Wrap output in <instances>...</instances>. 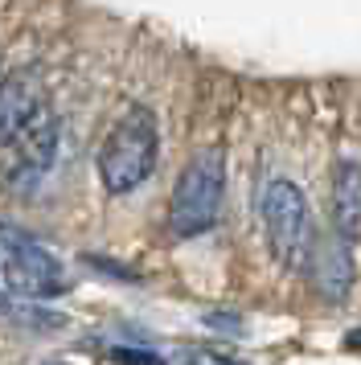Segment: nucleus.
<instances>
[{"label": "nucleus", "mask_w": 361, "mask_h": 365, "mask_svg": "<svg viewBox=\"0 0 361 365\" xmlns=\"http://www.w3.org/2000/svg\"><path fill=\"white\" fill-rule=\"evenodd\" d=\"M41 119V83L29 74H13L0 83V148L21 144V135Z\"/></svg>", "instance_id": "nucleus-6"}, {"label": "nucleus", "mask_w": 361, "mask_h": 365, "mask_svg": "<svg viewBox=\"0 0 361 365\" xmlns=\"http://www.w3.org/2000/svg\"><path fill=\"white\" fill-rule=\"evenodd\" d=\"M161 152V128L148 107H128L98 152V181L107 193H131L152 177Z\"/></svg>", "instance_id": "nucleus-1"}, {"label": "nucleus", "mask_w": 361, "mask_h": 365, "mask_svg": "<svg viewBox=\"0 0 361 365\" xmlns=\"http://www.w3.org/2000/svg\"><path fill=\"white\" fill-rule=\"evenodd\" d=\"M259 217L267 247L283 267H304L312 247V214L308 197L292 181H271L259 197Z\"/></svg>", "instance_id": "nucleus-3"}, {"label": "nucleus", "mask_w": 361, "mask_h": 365, "mask_svg": "<svg viewBox=\"0 0 361 365\" xmlns=\"http://www.w3.org/2000/svg\"><path fill=\"white\" fill-rule=\"evenodd\" d=\"M222 197H226V156H222V148L197 152L180 168L173 201H168V234L173 238L205 234L222 214Z\"/></svg>", "instance_id": "nucleus-2"}, {"label": "nucleus", "mask_w": 361, "mask_h": 365, "mask_svg": "<svg viewBox=\"0 0 361 365\" xmlns=\"http://www.w3.org/2000/svg\"><path fill=\"white\" fill-rule=\"evenodd\" d=\"M353 242H345L341 234L337 238H312L308 259H304V271H308L312 287L325 299L341 304L353 287V255H349Z\"/></svg>", "instance_id": "nucleus-5"}, {"label": "nucleus", "mask_w": 361, "mask_h": 365, "mask_svg": "<svg viewBox=\"0 0 361 365\" xmlns=\"http://www.w3.org/2000/svg\"><path fill=\"white\" fill-rule=\"evenodd\" d=\"M345 345H349V349H361V329L349 332V341H345Z\"/></svg>", "instance_id": "nucleus-9"}, {"label": "nucleus", "mask_w": 361, "mask_h": 365, "mask_svg": "<svg viewBox=\"0 0 361 365\" xmlns=\"http://www.w3.org/2000/svg\"><path fill=\"white\" fill-rule=\"evenodd\" d=\"M332 226L345 242H361V165L341 160L332 173Z\"/></svg>", "instance_id": "nucleus-7"}, {"label": "nucleus", "mask_w": 361, "mask_h": 365, "mask_svg": "<svg viewBox=\"0 0 361 365\" xmlns=\"http://www.w3.org/2000/svg\"><path fill=\"white\" fill-rule=\"evenodd\" d=\"M115 357H123V361H156V353H144V349H115Z\"/></svg>", "instance_id": "nucleus-8"}, {"label": "nucleus", "mask_w": 361, "mask_h": 365, "mask_svg": "<svg viewBox=\"0 0 361 365\" xmlns=\"http://www.w3.org/2000/svg\"><path fill=\"white\" fill-rule=\"evenodd\" d=\"M0 275L4 283L33 299H49L62 296L70 279H66V267L49 255L37 238L21 234L16 226H0Z\"/></svg>", "instance_id": "nucleus-4"}]
</instances>
